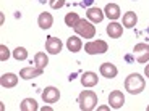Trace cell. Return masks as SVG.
Wrapping results in <instances>:
<instances>
[{"label": "cell", "instance_id": "obj_18", "mask_svg": "<svg viewBox=\"0 0 149 111\" xmlns=\"http://www.w3.org/2000/svg\"><path fill=\"white\" fill-rule=\"evenodd\" d=\"M136 23H138V16H136L134 11H128V13L123 15V26H125V27L131 29V27L136 26Z\"/></svg>", "mask_w": 149, "mask_h": 111}, {"label": "cell", "instance_id": "obj_19", "mask_svg": "<svg viewBox=\"0 0 149 111\" xmlns=\"http://www.w3.org/2000/svg\"><path fill=\"white\" fill-rule=\"evenodd\" d=\"M21 111H36L37 108V103H36V100L34 98H24V100L21 101Z\"/></svg>", "mask_w": 149, "mask_h": 111}, {"label": "cell", "instance_id": "obj_14", "mask_svg": "<svg viewBox=\"0 0 149 111\" xmlns=\"http://www.w3.org/2000/svg\"><path fill=\"white\" fill-rule=\"evenodd\" d=\"M104 11L99 10V8L96 7H91L89 10H88V13H86V16H88V19H89L91 23H101L102 19H104Z\"/></svg>", "mask_w": 149, "mask_h": 111}, {"label": "cell", "instance_id": "obj_5", "mask_svg": "<svg viewBox=\"0 0 149 111\" xmlns=\"http://www.w3.org/2000/svg\"><path fill=\"white\" fill-rule=\"evenodd\" d=\"M133 53L138 63H148L149 61V45L148 44H136Z\"/></svg>", "mask_w": 149, "mask_h": 111}, {"label": "cell", "instance_id": "obj_23", "mask_svg": "<svg viewBox=\"0 0 149 111\" xmlns=\"http://www.w3.org/2000/svg\"><path fill=\"white\" fill-rule=\"evenodd\" d=\"M8 56H10V50L7 48V45H0V60L7 61Z\"/></svg>", "mask_w": 149, "mask_h": 111}, {"label": "cell", "instance_id": "obj_6", "mask_svg": "<svg viewBox=\"0 0 149 111\" xmlns=\"http://www.w3.org/2000/svg\"><path fill=\"white\" fill-rule=\"evenodd\" d=\"M123 103H125V95H123V92H120V90L110 92V95H109V105L112 108L118 110V108L123 106Z\"/></svg>", "mask_w": 149, "mask_h": 111}, {"label": "cell", "instance_id": "obj_3", "mask_svg": "<svg viewBox=\"0 0 149 111\" xmlns=\"http://www.w3.org/2000/svg\"><path fill=\"white\" fill-rule=\"evenodd\" d=\"M74 32L81 36L83 39H93L96 36V26H93V23H89L88 19H79L78 24L73 27Z\"/></svg>", "mask_w": 149, "mask_h": 111}, {"label": "cell", "instance_id": "obj_10", "mask_svg": "<svg viewBox=\"0 0 149 111\" xmlns=\"http://www.w3.org/2000/svg\"><path fill=\"white\" fill-rule=\"evenodd\" d=\"M44 73V69H41V68H23L21 71H19V77L23 79H34V77H39L41 74Z\"/></svg>", "mask_w": 149, "mask_h": 111}, {"label": "cell", "instance_id": "obj_25", "mask_svg": "<svg viewBox=\"0 0 149 111\" xmlns=\"http://www.w3.org/2000/svg\"><path fill=\"white\" fill-rule=\"evenodd\" d=\"M144 74H146V76H148V77H149V64H148V66L144 68Z\"/></svg>", "mask_w": 149, "mask_h": 111}, {"label": "cell", "instance_id": "obj_13", "mask_svg": "<svg viewBox=\"0 0 149 111\" xmlns=\"http://www.w3.org/2000/svg\"><path fill=\"white\" fill-rule=\"evenodd\" d=\"M105 16L112 21H115V19L120 18V7L117 3H107L105 5V10H104Z\"/></svg>", "mask_w": 149, "mask_h": 111}, {"label": "cell", "instance_id": "obj_16", "mask_svg": "<svg viewBox=\"0 0 149 111\" xmlns=\"http://www.w3.org/2000/svg\"><path fill=\"white\" fill-rule=\"evenodd\" d=\"M107 34L112 37V39H118V37H122L123 34V24H118V23H110L107 26Z\"/></svg>", "mask_w": 149, "mask_h": 111}, {"label": "cell", "instance_id": "obj_9", "mask_svg": "<svg viewBox=\"0 0 149 111\" xmlns=\"http://www.w3.org/2000/svg\"><path fill=\"white\" fill-rule=\"evenodd\" d=\"M99 71H101V74L104 76V77L107 79H113L118 74V69H117L115 64H112V63H102L101 68H99Z\"/></svg>", "mask_w": 149, "mask_h": 111}, {"label": "cell", "instance_id": "obj_2", "mask_svg": "<svg viewBox=\"0 0 149 111\" xmlns=\"http://www.w3.org/2000/svg\"><path fill=\"white\" fill-rule=\"evenodd\" d=\"M78 103L83 111H91L97 105V95L93 90H83L78 97Z\"/></svg>", "mask_w": 149, "mask_h": 111}, {"label": "cell", "instance_id": "obj_7", "mask_svg": "<svg viewBox=\"0 0 149 111\" xmlns=\"http://www.w3.org/2000/svg\"><path fill=\"white\" fill-rule=\"evenodd\" d=\"M60 98V90L55 87H47V89L42 92V100L44 103H57Z\"/></svg>", "mask_w": 149, "mask_h": 111}, {"label": "cell", "instance_id": "obj_15", "mask_svg": "<svg viewBox=\"0 0 149 111\" xmlns=\"http://www.w3.org/2000/svg\"><path fill=\"white\" fill-rule=\"evenodd\" d=\"M37 24H39L41 29H49L54 24V16L50 13H41L39 18H37Z\"/></svg>", "mask_w": 149, "mask_h": 111}, {"label": "cell", "instance_id": "obj_1", "mask_svg": "<svg viewBox=\"0 0 149 111\" xmlns=\"http://www.w3.org/2000/svg\"><path fill=\"white\" fill-rule=\"evenodd\" d=\"M146 87V81L139 76L138 73L130 74L125 81V89L131 93V95H136V93H141Z\"/></svg>", "mask_w": 149, "mask_h": 111}, {"label": "cell", "instance_id": "obj_17", "mask_svg": "<svg viewBox=\"0 0 149 111\" xmlns=\"http://www.w3.org/2000/svg\"><path fill=\"white\" fill-rule=\"evenodd\" d=\"M67 47H68V50H70V52L76 53V52H79V50H81L83 42H81V39H79V37L71 36V37H68V40H67Z\"/></svg>", "mask_w": 149, "mask_h": 111}, {"label": "cell", "instance_id": "obj_21", "mask_svg": "<svg viewBox=\"0 0 149 111\" xmlns=\"http://www.w3.org/2000/svg\"><path fill=\"white\" fill-rule=\"evenodd\" d=\"M79 16H78V13H67V16H65V24H67L68 27H74L76 24H78V21H79Z\"/></svg>", "mask_w": 149, "mask_h": 111}, {"label": "cell", "instance_id": "obj_8", "mask_svg": "<svg viewBox=\"0 0 149 111\" xmlns=\"http://www.w3.org/2000/svg\"><path fill=\"white\" fill-rule=\"evenodd\" d=\"M62 40L60 39H55V37H47V42H45V48H47L49 53H52V55H57V53L62 52Z\"/></svg>", "mask_w": 149, "mask_h": 111}, {"label": "cell", "instance_id": "obj_20", "mask_svg": "<svg viewBox=\"0 0 149 111\" xmlns=\"http://www.w3.org/2000/svg\"><path fill=\"white\" fill-rule=\"evenodd\" d=\"M34 63H36V66H37V68H41V69H45V66H47V63H49L47 55H45V53H42V52L36 53V56H34Z\"/></svg>", "mask_w": 149, "mask_h": 111}, {"label": "cell", "instance_id": "obj_26", "mask_svg": "<svg viewBox=\"0 0 149 111\" xmlns=\"http://www.w3.org/2000/svg\"><path fill=\"white\" fill-rule=\"evenodd\" d=\"M148 111H149V106H148Z\"/></svg>", "mask_w": 149, "mask_h": 111}, {"label": "cell", "instance_id": "obj_4", "mask_svg": "<svg viewBox=\"0 0 149 111\" xmlns=\"http://www.w3.org/2000/svg\"><path fill=\"white\" fill-rule=\"evenodd\" d=\"M107 42L104 40H91L84 45V50L86 53H89V55H101V53H105L107 52Z\"/></svg>", "mask_w": 149, "mask_h": 111}, {"label": "cell", "instance_id": "obj_12", "mask_svg": "<svg viewBox=\"0 0 149 111\" xmlns=\"http://www.w3.org/2000/svg\"><path fill=\"white\" fill-rule=\"evenodd\" d=\"M97 81H99V77H97V74L93 73V71H86L81 76V84L84 87H94V85H97Z\"/></svg>", "mask_w": 149, "mask_h": 111}, {"label": "cell", "instance_id": "obj_24", "mask_svg": "<svg viewBox=\"0 0 149 111\" xmlns=\"http://www.w3.org/2000/svg\"><path fill=\"white\" fill-rule=\"evenodd\" d=\"M49 3H50V7H52L54 10H58V8H62L65 5V0H50Z\"/></svg>", "mask_w": 149, "mask_h": 111}, {"label": "cell", "instance_id": "obj_11", "mask_svg": "<svg viewBox=\"0 0 149 111\" xmlns=\"http://www.w3.org/2000/svg\"><path fill=\"white\" fill-rule=\"evenodd\" d=\"M0 84H2V87H5V89H11V87H15V85L18 84V76L13 74V73L3 74V76L0 77Z\"/></svg>", "mask_w": 149, "mask_h": 111}, {"label": "cell", "instance_id": "obj_22", "mask_svg": "<svg viewBox=\"0 0 149 111\" xmlns=\"http://www.w3.org/2000/svg\"><path fill=\"white\" fill-rule=\"evenodd\" d=\"M13 56H15V60H18V61H23V60H26V58H28L26 48H23V47L15 48V52H13Z\"/></svg>", "mask_w": 149, "mask_h": 111}]
</instances>
